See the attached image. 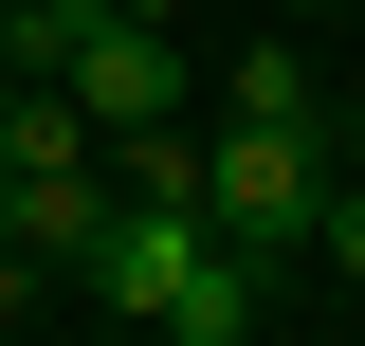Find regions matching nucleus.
Wrapping results in <instances>:
<instances>
[{"mask_svg":"<svg viewBox=\"0 0 365 346\" xmlns=\"http://www.w3.org/2000/svg\"><path fill=\"white\" fill-rule=\"evenodd\" d=\"M19 310H37V256H19V237H0V328H19Z\"/></svg>","mask_w":365,"mask_h":346,"instance_id":"obj_6","label":"nucleus"},{"mask_svg":"<svg viewBox=\"0 0 365 346\" xmlns=\"http://www.w3.org/2000/svg\"><path fill=\"white\" fill-rule=\"evenodd\" d=\"M347 19H365V0H347Z\"/></svg>","mask_w":365,"mask_h":346,"instance_id":"obj_8","label":"nucleus"},{"mask_svg":"<svg viewBox=\"0 0 365 346\" xmlns=\"http://www.w3.org/2000/svg\"><path fill=\"white\" fill-rule=\"evenodd\" d=\"M311 256H329V273H347V292H365V182H347V201L311 219Z\"/></svg>","mask_w":365,"mask_h":346,"instance_id":"obj_5","label":"nucleus"},{"mask_svg":"<svg viewBox=\"0 0 365 346\" xmlns=\"http://www.w3.org/2000/svg\"><path fill=\"white\" fill-rule=\"evenodd\" d=\"M91 292H110V328H146V346H256V256H237L201 201H128L110 182V237H91Z\"/></svg>","mask_w":365,"mask_h":346,"instance_id":"obj_1","label":"nucleus"},{"mask_svg":"<svg viewBox=\"0 0 365 346\" xmlns=\"http://www.w3.org/2000/svg\"><path fill=\"white\" fill-rule=\"evenodd\" d=\"M274 19H347V0H274Z\"/></svg>","mask_w":365,"mask_h":346,"instance_id":"obj_7","label":"nucleus"},{"mask_svg":"<svg viewBox=\"0 0 365 346\" xmlns=\"http://www.w3.org/2000/svg\"><path fill=\"white\" fill-rule=\"evenodd\" d=\"M0 182H110V128L73 73H0Z\"/></svg>","mask_w":365,"mask_h":346,"instance_id":"obj_3","label":"nucleus"},{"mask_svg":"<svg viewBox=\"0 0 365 346\" xmlns=\"http://www.w3.org/2000/svg\"><path fill=\"white\" fill-rule=\"evenodd\" d=\"M220 110H237V128H311V55H292V37H256V55L220 73Z\"/></svg>","mask_w":365,"mask_h":346,"instance_id":"obj_4","label":"nucleus"},{"mask_svg":"<svg viewBox=\"0 0 365 346\" xmlns=\"http://www.w3.org/2000/svg\"><path fill=\"white\" fill-rule=\"evenodd\" d=\"M201 219H220L237 256H292V237H311L329 219V128H201Z\"/></svg>","mask_w":365,"mask_h":346,"instance_id":"obj_2","label":"nucleus"}]
</instances>
